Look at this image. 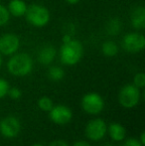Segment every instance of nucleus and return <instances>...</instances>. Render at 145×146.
Returning <instances> with one entry per match:
<instances>
[{
  "mask_svg": "<svg viewBox=\"0 0 145 146\" xmlns=\"http://www.w3.org/2000/svg\"><path fill=\"white\" fill-rule=\"evenodd\" d=\"M38 106L44 111H50L53 108V102L50 98L43 96L38 100Z\"/></svg>",
  "mask_w": 145,
  "mask_h": 146,
  "instance_id": "obj_18",
  "label": "nucleus"
},
{
  "mask_svg": "<svg viewBox=\"0 0 145 146\" xmlns=\"http://www.w3.org/2000/svg\"><path fill=\"white\" fill-rule=\"evenodd\" d=\"M73 146H91V145L87 142H85V141H77Z\"/></svg>",
  "mask_w": 145,
  "mask_h": 146,
  "instance_id": "obj_25",
  "label": "nucleus"
},
{
  "mask_svg": "<svg viewBox=\"0 0 145 146\" xmlns=\"http://www.w3.org/2000/svg\"><path fill=\"white\" fill-rule=\"evenodd\" d=\"M109 133L112 140L114 141H121L125 137V129L121 124L117 122H112L109 124Z\"/></svg>",
  "mask_w": 145,
  "mask_h": 146,
  "instance_id": "obj_14",
  "label": "nucleus"
},
{
  "mask_svg": "<svg viewBox=\"0 0 145 146\" xmlns=\"http://www.w3.org/2000/svg\"><path fill=\"white\" fill-rule=\"evenodd\" d=\"M48 77L50 78L52 81L59 82V81H61V80L64 79L65 72L61 67H58V66H53V67H51L50 69H49Z\"/></svg>",
  "mask_w": 145,
  "mask_h": 146,
  "instance_id": "obj_16",
  "label": "nucleus"
},
{
  "mask_svg": "<svg viewBox=\"0 0 145 146\" xmlns=\"http://www.w3.org/2000/svg\"><path fill=\"white\" fill-rule=\"evenodd\" d=\"M20 46V40L14 34H5L0 37V54L10 56L17 52Z\"/></svg>",
  "mask_w": 145,
  "mask_h": 146,
  "instance_id": "obj_9",
  "label": "nucleus"
},
{
  "mask_svg": "<svg viewBox=\"0 0 145 146\" xmlns=\"http://www.w3.org/2000/svg\"><path fill=\"white\" fill-rule=\"evenodd\" d=\"M107 124L101 118H95L91 120L85 127V135L89 139L93 141L101 140L107 133Z\"/></svg>",
  "mask_w": 145,
  "mask_h": 146,
  "instance_id": "obj_7",
  "label": "nucleus"
},
{
  "mask_svg": "<svg viewBox=\"0 0 145 146\" xmlns=\"http://www.w3.org/2000/svg\"><path fill=\"white\" fill-rule=\"evenodd\" d=\"M8 90H9V85L3 79H0V98H4L7 94Z\"/></svg>",
  "mask_w": 145,
  "mask_h": 146,
  "instance_id": "obj_21",
  "label": "nucleus"
},
{
  "mask_svg": "<svg viewBox=\"0 0 145 146\" xmlns=\"http://www.w3.org/2000/svg\"><path fill=\"white\" fill-rule=\"evenodd\" d=\"M67 2H68L69 4H77L79 3V0H66Z\"/></svg>",
  "mask_w": 145,
  "mask_h": 146,
  "instance_id": "obj_27",
  "label": "nucleus"
},
{
  "mask_svg": "<svg viewBox=\"0 0 145 146\" xmlns=\"http://www.w3.org/2000/svg\"><path fill=\"white\" fill-rule=\"evenodd\" d=\"M20 130L21 124L15 116H7L0 121V132L3 136L13 138L19 134Z\"/></svg>",
  "mask_w": 145,
  "mask_h": 146,
  "instance_id": "obj_8",
  "label": "nucleus"
},
{
  "mask_svg": "<svg viewBox=\"0 0 145 146\" xmlns=\"http://www.w3.org/2000/svg\"><path fill=\"white\" fill-rule=\"evenodd\" d=\"M133 85L138 88H142L145 86V75L143 73H138L134 76Z\"/></svg>",
  "mask_w": 145,
  "mask_h": 146,
  "instance_id": "obj_20",
  "label": "nucleus"
},
{
  "mask_svg": "<svg viewBox=\"0 0 145 146\" xmlns=\"http://www.w3.org/2000/svg\"><path fill=\"white\" fill-rule=\"evenodd\" d=\"M121 146H143L140 143V141L136 138H128L124 141V143Z\"/></svg>",
  "mask_w": 145,
  "mask_h": 146,
  "instance_id": "obj_23",
  "label": "nucleus"
},
{
  "mask_svg": "<svg viewBox=\"0 0 145 146\" xmlns=\"http://www.w3.org/2000/svg\"><path fill=\"white\" fill-rule=\"evenodd\" d=\"M26 19L34 27H44L50 21V12L45 6L34 4L27 8Z\"/></svg>",
  "mask_w": 145,
  "mask_h": 146,
  "instance_id": "obj_3",
  "label": "nucleus"
},
{
  "mask_svg": "<svg viewBox=\"0 0 145 146\" xmlns=\"http://www.w3.org/2000/svg\"><path fill=\"white\" fill-rule=\"evenodd\" d=\"M49 112H50V118L52 119L53 122L60 125H64L70 122L73 116L72 110L66 106H53Z\"/></svg>",
  "mask_w": 145,
  "mask_h": 146,
  "instance_id": "obj_10",
  "label": "nucleus"
},
{
  "mask_svg": "<svg viewBox=\"0 0 145 146\" xmlns=\"http://www.w3.org/2000/svg\"><path fill=\"white\" fill-rule=\"evenodd\" d=\"M103 146H112V145H111V144H105Z\"/></svg>",
  "mask_w": 145,
  "mask_h": 146,
  "instance_id": "obj_30",
  "label": "nucleus"
},
{
  "mask_svg": "<svg viewBox=\"0 0 145 146\" xmlns=\"http://www.w3.org/2000/svg\"><path fill=\"white\" fill-rule=\"evenodd\" d=\"M122 47L126 52H141L145 47V37L140 33H129L122 39Z\"/></svg>",
  "mask_w": 145,
  "mask_h": 146,
  "instance_id": "obj_6",
  "label": "nucleus"
},
{
  "mask_svg": "<svg viewBox=\"0 0 145 146\" xmlns=\"http://www.w3.org/2000/svg\"><path fill=\"white\" fill-rule=\"evenodd\" d=\"M10 19V13L8 9L3 5H0V27L6 25Z\"/></svg>",
  "mask_w": 145,
  "mask_h": 146,
  "instance_id": "obj_19",
  "label": "nucleus"
},
{
  "mask_svg": "<svg viewBox=\"0 0 145 146\" xmlns=\"http://www.w3.org/2000/svg\"><path fill=\"white\" fill-rule=\"evenodd\" d=\"M9 73L16 77H24L29 75L33 70V61L28 54L19 53L10 58L7 63Z\"/></svg>",
  "mask_w": 145,
  "mask_h": 146,
  "instance_id": "obj_2",
  "label": "nucleus"
},
{
  "mask_svg": "<svg viewBox=\"0 0 145 146\" xmlns=\"http://www.w3.org/2000/svg\"><path fill=\"white\" fill-rule=\"evenodd\" d=\"M120 30H121V22L118 18H112L111 20H109L107 25V31L109 35L115 36L120 32Z\"/></svg>",
  "mask_w": 145,
  "mask_h": 146,
  "instance_id": "obj_17",
  "label": "nucleus"
},
{
  "mask_svg": "<svg viewBox=\"0 0 145 146\" xmlns=\"http://www.w3.org/2000/svg\"><path fill=\"white\" fill-rule=\"evenodd\" d=\"M57 50L52 45H45L38 52V61L44 66H48L56 58Z\"/></svg>",
  "mask_w": 145,
  "mask_h": 146,
  "instance_id": "obj_11",
  "label": "nucleus"
},
{
  "mask_svg": "<svg viewBox=\"0 0 145 146\" xmlns=\"http://www.w3.org/2000/svg\"><path fill=\"white\" fill-rule=\"evenodd\" d=\"M49 146H68V144L64 140H55Z\"/></svg>",
  "mask_w": 145,
  "mask_h": 146,
  "instance_id": "obj_24",
  "label": "nucleus"
},
{
  "mask_svg": "<svg viewBox=\"0 0 145 146\" xmlns=\"http://www.w3.org/2000/svg\"><path fill=\"white\" fill-rule=\"evenodd\" d=\"M27 5L23 0H11L8 4V11L15 17H22L27 11Z\"/></svg>",
  "mask_w": 145,
  "mask_h": 146,
  "instance_id": "obj_13",
  "label": "nucleus"
},
{
  "mask_svg": "<svg viewBox=\"0 0 145 146\" xmlns=\"http://www.w3.org/2000/svg\"><path fill=\"white\" fill-rule=\"evenodd\" d=\"M81 106L83 110L89 114H97L103 110L105 102L97 92H89L83 98Z\"/></svg>",
  "mask_w": 145,
  "mask_h": 146,
  "instance_id": "obj_5",
  "label": "nucleus"
},
{
  "mask_svg": "<svg viewBox=\"0 0 145 146\" xmlns=\"http://www.w3.org/2000/svg\"><path fill=\"white\" fill-rule=\"evenodd\" d=\"M101 52L107 57H114L118 53V47L112 41H107L101 46Z\"/></svg>",
  "mask_w": 145,
  "mask_h": 146,
  "instance_id": "obj_15",
  "label": "nucleus"
},
{
  "mask_svg": "<svg viewBox=\"0 0 145 146\" xmlns=\"http://www.w3.org/2000/svg\"><path fill=\"white\" fill-rule=\"evenodd\" d=\"M8 94L12 100H19L22 96V92L18 88H12L8 90Z\"/></svg>",
  "mask_w": 145,
  "mask_h": 146,
  "instance_id": "obj_22",
  "label": "nucleus"
},
{
  "mask_svg": "<svg viewBox=\"0 0 145 146\" xmlns=\"http://www.w3.org/2000/svg\"><path fill=\"white\" fill-rule=\"evenodd\" d=\"M140 143H141L142 145L145 144V133L142 132L141 135H140Z\"/></svg>",
  "mask_w": 145,
  "mask_h": 146,
  "instance_id": "obj_26",
  "label": "nucleus"
},
{
  "mask_svg": "<svg viewBox=\"0 0 145 146\" xmlns=\"http://www.w3.org/2000/svg\"><path fill=\"white\" fill-rule=\"evenodd\" d=\"M32 146H44V145H42V144H34V145H32Z\"/></svg>",
  "mask_w": 145,
  "mask_h": 146,
  "instance_id": "obj_29",
  "label": "nucleus"
},
{
  "mask_svg": "<svg viewBox=\"0 0 145 146\" xmlns=\"http://www.w3.org/2000/svg\"><path fill=\"white\" fill-rule=\"evenodd\" d=\"M1 66H2V57L0 55V68H1Z\"/></svg>",
  "mask_w": 145,
  "mask_h": 146,
  "instance_id": "obj_28",
  "label": "nucleus"
},
{
  "mask_svg": "<svg viewBox=\"0 0 145 146\" xmlns=\"http://www.w3.org/2000/svg\"><path fill=\"white\" fill-rule=\"evenodd\" d=\"M120 104L125 108H132L140 100V90L134 85H126L120 90L118 94Z\"/></svg>",
  "mask_w": 145,
  "mask_h": 146,
  "instance_id": "obj_4",
  "label": "nucleus"
},
{
  "mask_svg": "<svg viewBox=\"0 0 145 146\" xmlns=\"http://www.w3.org/2000/svg\"><path fill=\"white\" fill-rule=\"evenodd\" d=\"M131 24L133 28L142 30L145 28V9L143 6H137L131 12Z\"/></svg>",
  "mask_w": 145,
  "mask_h": 146,
  "instance_id": "obj_12",
  "label": "nucleus"
},
{
  "mask_svg": "<svg viewBox=\"0 0 145 146\" xmlns=\"http://www.w3.org/2000/svg\"><path fill=\"white\" fill-rule=\"evenodd\" d=\"M83 55V47L81 43L75 39L64 42L60 49V59L64 65L73 66L77 64Z\"/></svg>",
  "mask_w": 145,
  "mask_h": 146,
  "instance_id": "obj_1",
  "label": "nucleus"
}]
</instances>
